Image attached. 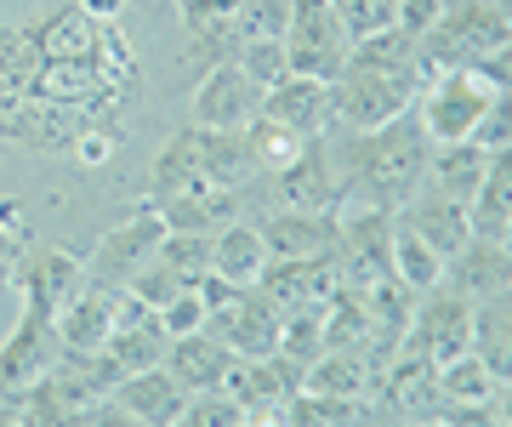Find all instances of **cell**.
<instances>
[{"label": "cell", "mask_w": 512, "mask_h": 427, "mask_svg": "<svg viewBox=\"0 0 512 427\" xmlns=\"http://www.w3.org/2000/svg\"><path fill=\"white\" fill-rule=\"evenodd\" d=\"M57 359H63L57 319L46 314V308H35V302H23L12 336L0 342V405H6V399H18L29 382H40V376L52 371Z\"/></svg>", "instance_id": "cell-7"}, {"label": "cell", "mask_w": 512, "mask_h": 427, "mask_svg": "<svg viewBox=\"0 0 512 427\" xmlns=\"http://www.w3.org/2000/svg\"><path fill=\"white\" fill-rule=\"evenodd\" d=\"M80 285H86V257L57 251V245H40V251L18 257V268H12V291H18L23 302L46 308L52 319L63 314V302H69Z\"/></svg>", "instance_id": "cell-12"}, {"label": "cell", "mask_w": 512, "mask_h": 427, "mask_svg": "<svg viewBox=\"0 0 512 427\" xmlns=\"http://www.w3.org/2000/svg\"><path fill=\"white\" fill-rule=\"evenodd\" d=\"M490 97H495V80L484 69H444V75H433L416 97V120L427 131V143H473Z\"/></svg>", "instance_id": "cell-3"}, {"label": "cell", "mask_w": 512, "mask_h": 427, "mask_svg": "<svg viewBox=\"0 0 512 427\" xmlns=\"http://www.w3.org/2000/svg\"><path fill=\"white\" fill-rule=\"evenodd\" d=\"M120 308H126V291L86 279V285L63 302V314H57V342H63V353H103V342H109L114 325H120Z\"/></svg>", "instance_id": "cell-14"}, {"label": "cell", "mask_w": 512, "mask_h": 427, "mask_svg": "<svg viewBox=\"0 0 512 427\" xmlns=\"http://www.w3.org/2000/svg\"><path fill=\"white\" fill-rule=\"evenodd\" d=\"M473 353L490 365L495 382H512V285L473 302Z\"/></svg>", "instance_id": "cell-24"}, {"label": "cell", "mask_w": 512, "mask_h": 427, "mask_svg": "<svg viewBox=\"0 0 512 427\" xmlns=\"http://www.w3.org/2000/svg\"><path fill=\"white\" fill-rule=\"evenodd\" d=\"M439 18H444V0H399V29L410 40L433 35V29H439Z\"/></svg>", "instance_id": "cell-38"}, {"label": "cell", "mask_w": 512, "mask_h": 427, "mask_svg": "<svg viewBox=\"0 0 512 427\" xmlns=\"http://www.w3.org/2000/svg\"><path fill=\"white\" fill-rule=\"evenodd\" d=\"M501 245H507V251H512V223H507V234H501Z\"/></svg>", "instance_id": "cell-45"}, {"label": "cell", "mask_w": 512, "mask_h": 427, "mask_svg": "<svg viewBox=\"0 0 512 427\" xmlns=\"http://www.w3.org/2000/svg\"><path fill=\"white\" fill-rule=\"evenodd\" d=\"M490 416H495V427H512V382H501V388H495Z\"/></svg>", "instance_id": "cell-41"}, {"label": "cell", "mask_w": 512, "mask_h": 427, "mask_svg": "<svg viewBox=\"0 0 512 427\" xmlns=\"http://www.w3.org/2000/svg\"><path fill=\"white\" fill-rule=\"evenodd\" d=\"M484 160L490 154L478 149V143H433V154H427V183L421 188H433V194H444V200H456V205H473Z\"/></svg>", "instance_id": "cell-23"}, {"label": "cell", "mask_w": 512, "mask_h": 427, "mask_svg": "<svg viewBox=\"0 0 512 427\" xmlns=\"http://www.w3.org/2000/svg\"><path fill=\"white\" fill-rule=\"evenodd\" d=\"M239 422H245V410H239L228 393H194L188 410L171 427H239Z\"/></svg>", "instance_id": "cell-35"}, {"label": "cell", "mask_w": 512, "mask_h": 427, "mask_svg": "<svg viewBox=\"0 0 512 427\" xmlns=\"http://www.w3.org/2000/svg\"><path fill=\"white\" fill-rule=\"evenodd\" d=\"M330 166H336V183H342V205H365V211H404L416 200V188L427 183V131H421L416 109L387 120L376 131H325Z\"/></svg>", "instance_id": "cell-1"}, {"label": "cell", "mask_w": 512, "mask_h": 427, "mask_svg": "<svg viewBox=\"0 0 512 427\" xmlns=\"http://www.w3.org/2000/svg\"><path fill=\"white\" fill-rule=\"evenodd\" d=\"M478 69H484V75H490L495 86H507V92H512V40H507V46H501L495 57H484Z\"/></svg>", "instance_id": "cell-40"}, {"label": "cell", "mask_w": 512, "mask_h": 427, "mask_svg": "<svg viewBox=\"0 0 512 427\" xmlns=\"http://www.w3.org/2000/svg\"><path fill=\"white\" fill-rule=\"evenodd\" d=\"M74 427H86V422H74Z\"/></svg>", "instance_id": "cell-46"}, {"label": "cell", "mask_w": 512, "mask_h": 427, "mask_svg": "<svg viewBox=\"0 0 512 427\" xmlns=\"http://www.w3.org/2000/svg\"><path fill=\"white\" fill-rule=\"evenodd\" d=\"M353 40L336 23L330 0H291V29H285V57H291V75H313V80H336L348 63Z\"/></svg>", "instance_id": "cell-6"}, {"label": "cell", "mask_w": 512, "mask_h": 427, "mask_svg": "<svg viewBox=\"0 0 512 427\" xmlns=\"http://www.w3.org/2000/svg\"><path fill=\"white\" fill-rule=\"evenodd\" d=\"M268 257H336L342 240V211H285L268 205V217H256Z\"/></svg>", "instance_id": "cell-13"}, {"label": "cell", "mask_w": 512, "mask_h": 427, "mask_svg": "<svg viewBox=\"0 0 512 427\" xmlns=\"http://www.w3.org/2000/svg\"><path fill=\"white\" fill-rule=\"evenodd\" d=\"M165 348H171V336H165L160 314H137V319H126V325H114V336L103 342V359H109L114 376L126 382V376H137V371L165 365Z\"/></svg>", "instance_id": "cell-22"}, {"label": "cell", "mask_w": 512, "mask_h": 427, "mask_svg": "<svg viewBox=\"0 0 512 427\" xmlns=\"http://www.w3.org/2000/svg\"><path fill=\"white\" fill-rule=\"evenodd\" d=\"M262 183H268V200L285 205V211H342V183H336L325 137H313L291 166L268 171Z\"/></svg>", "instance_id": "cell-10"}, {"label": "cell", "mask_w": 512, "mask_h": 427, "mask_svg": "<svg viewBox=\"0 0 512 427\" xmlns=\"http://www.w3.org/2000/svg\"><path fill=\"white\" fill-rule=\"evenodd\" d=\"M165 234H171V228L160 223V211H154V205H137L126 223L109 228V234L97 240V251L86 257V279H92V285H114V291H126L131 279L160 257Z\"/></svg>", "instance_id": "cell-5"}, {"label": "cell", "mask_w": 512, "mask_h": 427, "mask_svg": "<svg viewBox=\"0 0 512 427\" xmlns=\"http://www.w3.org/2000/svg\"><path fill=\"white\" fill-rule=\"evenodd\" d=\"M205 319H211V308H205L200 285H188L183 297L160 314V325H165V336H194V331H205Z\"/></svg>", "instance_id": "cell-37"}, {"label": "cell", "mask_w": 512, "mask_h": 427, "mask_svg": "<svg viewBox=\"0 0 512 427\" xmlns=\"http://www.w3.org/2000/svg\"><path fill=\"white\" fill-rule=\"evenodd\" d=\"M239 427H285V422H279V416H245Z\"/></svg>", "instance_id": "cell-42"}, {"label": "cell", "mask_w": 512, "mask_h": 427, "mask_svg": "<svg viewBox=\"0 0 512 427\" xmlns=\"http://www.w3.org/2000/svg\"><path fill=\"white\" fill-rule=\"evenodd\" d=\"M86 6H92V12H109V18L120 12V0H86Z\"/></svg>", "instance_id": "cell-43"}, {"label": "cell", "mask_w": 512, "mask_h": 427, "mask_svg": "<svg viewBox=\"0 0 512 427\" xmlns=\"http://www.w3.org/2000/svg\"><path fill=\"white\" fill-rule=\"evenodd\" d=\"M393 217H399L410 234H421V240L433 245L444 262L473 240V217H467V205L444 200V194H433V188H416V200L404 205V211H393Z\"/></svg>", "instance_id": "cell-18"}, {"label": "cell", "mask_w": 512, "mask_h": 427, "mask_svg": "<svg viewBox=\"0 0 512 427\" xmlns=\"http://www.w3.org/2000/svg\"><path fill=\"white\" fill-rule=\"evenodd\" d=\"M256 291L274 302L279 314H308L325 308V297L336 291V257H268Z\"/></svg>", "instance_id": "cell-11"}, {"label": "cell", "mask_w": 512, "mask_h": 427, "mask_svg": "<svg viewBox=\"0 0 512 427\" xmlns=\"http://www.w3.org/2000/svg\"><path fill=\"white\" fill-rule=\"evenodd\" d=\"M109 399H114L120 410H131L137 422H148V427H171V422L188 410V399H194V393H188L177 376L165 371V365H154V371L126 376V382H120Z\"/></svg>", "instance_id": "cell-20"}, {"label": "cell", "mask_w": 512, "mask_h": 427, "mask_svg": "<svg viewBox=\"0 0 512 427\" xmlns=\"http://www.w3.org/2000/svg\"><path fill=\"white\" fill-rule=\"evenodd\" d=\"M205 331L217 336V342L234 353V359H268V353H279L285 314H279L274 302H268V297L251 285V291H234L222 308H211Z\"/></svg>", "instance_id": "cell-9"}, {"label": "cell", "mask_w": 512, "mask_h": 427, "mask_svg": "<svg viewBox=\"0 0 512 427\" xmlns=\"http://www.w3.org/2000/svg\"><path fill=\"white\" fill-rule=\"evenodd\" d=\"M467 348H473V302L439 285V291L416 297V314H410L393 353H410V359H427V365H450Z\"/></svg>", "instance_id": "cell-4"}, {"label": "cell", "mask_w": 512, "mask_h": 427, "mask_svg": "<svg viewBox=\"0 0 512 427\" xmlns=\"http://www.w3.org/2000/svg\"><path fill=\"white\" fill-rule=\"evenodd\" d=\"M239 205H245V194L239 188H222V183H194V188H177V194H165V200H154V211H160V223L171 228V234H217V228H228L239 217Z\"/></svg>", "instance_id": "cell-15"}, {"label": "cell", "mask_w": 512, "mask_h": 427, "mask_svg": "<svg viewBox=\"0 0 512 427\" xmlns=\"http://www.w3.org/2000/svg\"><path fill=\"white\" fill-rule=\"evenodd\" d=\"M165 371L177 376L188 393H222L228 388V376H234V353L222 348L211 331L171 336V348H165Z\"/></svg>", "instance_id": "cell-19"}, {"label": "cell", "mask_w": 512, "mask_h": 427, "mask_svg": "<svg viewBox=\"0 0 512 427\" xmlns=\"http://www.w3.org/2000/svg\"><path fill=\"white\" fill-rule=\"evenodd\" d=\"M239 69L256 80V92H268L291 75V57H285V40H239Z\"/></svg>", "instance_id": "cell-33"}, {"label": "cell", "mask_w": 512, "mask_h": 427, "mask_svg": "<svg viewBox=\"0 0 512 427\" xmlns=\"http://www.w3.org/2000/svg\"><path fill=\"white\" fill-rule=\"evenodd\" d=\"M239 137H245V149H251V160H256V171H262V177H268V171H279V166H291L296 154L313 143V137H296L291 126L268 120V114H256L251 126L239 131Z\"/></svg>", "instance_id": "cell-29"}, {"label": "cell", "mask_w": 512, "mask_h": 427, "mask_svg": "<svg viewBox=\"0 0 512 427\" xmlns=\"http://www.w3.org/2000/svg\"><path fill=\"white\" fill-rule=\"evenodd\" d=\"M256 114H262V92L234 57L211 63L205 80L194 86V97H188V120L200 131H245Z\"/></svg>", "instance_id": "cell-8"}, {"label": "cell", "mask_w": 512, "mask_h": 427, "mask_svg": "<svg viewBox=\"0 0 512 427\" xmlns=\"http://www.w3.org/2000/svg\"><path fill=\"white\" fill-rule=\"evenodd\" d=\"M86 427H148V422H137L131 410H120L114 399H103V405H97L92 416H86Z\"/></svg>", "instance_id": "cell-39"}, {"label": "cell", "mask_w": 512, "mask_h": 427, "mask_svg": "<svg viewBox=\"0 0 512 427\" xmlns=\"http://www.w3.org/2000/svg\"><path fill=\"white\" fill-rule=\"evenodd\" d=\"M262 268H268V245H262V228L256 223L234 217L228 228L211 234V274L228 279L234 291H251L256 279H262Z\"/></svg>", "instance_id": "cell-21"}, {"label": "cell", "mask_w": 512, "mask_h": 427, "mask_svg": "<svg viewBox=\"0 0 512 427\" xmlns=\"http://www.w3.org/2000/svg\"><path fill=\"white\" fill-rule=\"evenodd\" d=\"M205 183V154H200V126L177 131L171 143L160 149V160H154V200H165V194H177V188H194ZM148 200V205H154Z\"/></svg>", "instance_id": "cell-27"}, {"label": "cell", "mask_w": 512, "mask_h": 427, "mask_svg": "<svg viewBox=\"0 0 512 427\" xmlns=\"http://www.w3.org/2000/svg\"><path fill=\"white\" fill-rule=\"evenodd\" d=\"M467 217H473V234H484V240H501L507 234V223H512V149H490Z\"/></svg>", "instance_id": "cell-25"}, {"label": "cell", "mask_w": 512, "mask_h": 427, "mask_svg": "<svg viewBox=\"0 0 512 427\" xmlns=\"http://www.w3.org/2000/svg\"><path fill=\"white\" fill-rule=\"evenodd\" d=\"M262 114L291 126L296 137H325L330 131V80L313 75H285L279 86L262 92Z\"/></svg>", "instance_id": "cell-17"}, {"label": "cell", "mask_w": 512, "mask_h": 427, "mask_svg": "<svg viewBox=\"0 0 512 427\" xmlns=\"http://www.w3.org/2000/svg\"><path fill=\"white\" fill-rule=\"evenodd\" d=\"M0 427H23V422H18V410H12V405H0Z\"/></svg>", "instance_id": "cell-44"}, {"label": "cell", "mask_w": 512, "mask_h": 427, "mask_svg": "<svg viewBox=\"0 0 512 427\" xmlns=\"http://www.w3.org/2000/svg\"><path fill=\"white\" fill-rule=\"evenodd\" d=\"M387 262H393V279H399L404 291H416V297H427V291L444 285V257L421 234H410L399 217H393V257Z\"/></svg>", "instance_id": "cell-26"}, {"label": "cell", "mask_w": 512, "mask_h": 427, "mask_svg": "<svg viewBox=\"0 0 512 427\" xmlns=\"http://www.w3.org/2000/svg\"><path fill=\"white\" fill-rule=\"evenodd\" d=\"M473 143L484 154H490V149H512V92H507V86H495L490 109H484V120H478V131H473Z\"/></svg>", "instance_id": "cell-36"}, {"label": "cell", "mask_w": 512, "mask_h": 427, "mask_svg": "<svg viewBox=\"0 0 512 427\" xmlns=\"http://www.w3.org/2000/svg\"><path fill=\"white\" fill-rule=\"evenodd\" d=\"M495 388H501V382L490 376V365H484V359H478L473 348L456 353L450 365H439V393H444V405H461V410L490 405Z\"/></svg>", "instance_id": "cell-28"}, {"label": "cell", "mask_w": 512, "mask_h": 427, "mask_svg": "<svg viewBox=\"0 0 512 427\" xmlns=\"http://www.w3.org/2000/svg\"><path fill=\"white\" fill-rule=\"evenodd\" d=\"M427 80H433V63L421 52V40H410L404 29H382L370 40H353L342 75L330 80V126L342 131L387 126V120L416 109Z\"/></svg>", "instance_id": "cell-2"}, {"label": "cell", "mask_w": 512, "mask_h": 427, "mask_svg": "<svg viewBox=\"0 0 512 427\" xmlns=\"http://www.w3.org/2000/svg\"><path fill=\"white\" fill-rule=\"evenodd\" d=\"M330 12L348 29V40H370L382 29H399V0H330Z\"/></svg>", "instance_id": "cell-31"}, {"label": "cell", "mask_w": 512, "mask_h": 427, "mask_svg": "<svg viewBox=\"0 0 512 427\" xmlns=\"http://www.w3.org/2000/svg\"><path fill=\"white\" fill-rule=\"evenodd\" d=\"M507 285H512V251L501 240L473 234L456 257L444 262V291H456V297H467V302H484V297H495V291H507Z\"/></svg>", "instance_id": "cell-16"}, {"label": "cell", "mask_w": 512, "mask_h": 427, "mask_svg": "<svg viewBox=\"0 0 512 427\" xmlns=\"http://www.w3.org/2000/svg\"><path fill=\"white\" fill-rule=\"evenodd\" d=\"M160 262H171V268H177L183 279L211 274V234H165Z\"/></svg>", "instance_id": "cell-34"}, {"label": "cell", "mask_w": 512, "mask_h": 427, "mask_svg": "<svg viewBox=\"0 0 512 427\" xmlns=\"http://www.w3.org/2000/svg\"><path fill=\"white\" fill-rule=\"evenodd\" d=\"M291 29V0H245L234 6V46L239 40H285Z\"/></svg>", "instance_id": "cell-30"}, {"label": "cell", "mask_w": 512, "mask_h": 427, "mask_svg": "<svg viewBox=\"0 0 512 427\" xmlns=\"http://www.w3.org/2000/svg\"><path fill=\"white\" fill-rule=\"evenodd\" d=\"M188 285H194V279H183L177 268H171V262H160V257H154V262L143 268V274H137V279L126 285V291H131L137 302H143L148 314H165V308H171V302H177V297L188 291Z\"/></svg>", "instance_id": "cell-32"}]
</instances>
